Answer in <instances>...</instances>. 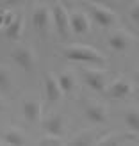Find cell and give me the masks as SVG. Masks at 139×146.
I'll return each instance as SVG.
<instances>
[{"label": "cell", "mask_w": 139, "mask_h": 146, "mask_svg": "<svg viewBox=\"0 0 139 146\" xmlns=\"http://www.w3.org/2000/svg\"><path fill=\"white\" fill-rule=\"evenodd\" d=\"M38 144H41V146H63V144H66L59 135H50V134H47V137L45 139H41V141H38Z\"/></svg>", "instance_id": "19"}, {"label": "cell", "mask_w": 139, "mask_h": 146, "mask_svg": "<svg viewBox=\"0 0 139 146\" xmlns=\"http://www.w3.org/2000/svg\"><path fill=\"white\" fill-rule=\"evenodd\" d=\"M136 75H137V78H139V64H137V71H136Z\"/></svg>", "instance_id": "26"}, {"label": "cell", "mask_w": 139, "mask_h": 146, "mask_svg": "<svg viewBox=\"0 0 139 146\" xmlns=\"http://www.w3.org/2000/svg\"><path fill=\"white\" fill-rule=\"evenodd\" d=\"M107 43H109V46H111L114 52L125 54L127 50L132 46L134 38L128 32H125V31H116V32H112L111 36H109V41Z\"/></svg>", "instance_id": "7"}, {"label": "cell", "mask_w": 139, "mask_h": 146, "mask_svg": "<svg viewBox=\"0 0 139 146\" xmlns=\"http://www.w3.org/2000/svg\"><path fill=\"white\" fill-rule=\"evenodd\" d=\"M21 32H23V16L18 14V16H14V20L9 25H5V38L16 41V39H20Z\"/></svg>", "instance_id": "15"}, {"label": "cell", "mask_w": 139, "mask_h": 146, "mask_svg": "<svg viewBox=\"0 0 139 146\" xmlns=\"http://www.w3.org/2000/svg\"><path fill=\"white\" fill-rule=\"evenodd\" d=\"M125 123H127L130 132L139 134V109H136V107L128 109L125 112Z\"/></svg>", "instance_id": "17"}, {"label": "cell", "mask_w": 139, "mask_h": 146, "mask_svg": "<svg viewBox=\"0 0 139 146\" xmlns=\"http://www.w3.org/2000/svg\"><path fill=\"white\" fill-rule=\"evenodd\" d=\"M71 144H77V146H82V144H96V141H93L91 139V134L89 132H80L75 139L71 141Z\"/></svg>", "instance_id": "20"}, {"label": "cell", "mask_w": 139, "mask_h": 146, "mask_svg": "<svg viewBox=\"0 0 139 146\" xmlns=\"http://www.w3.org/2000/svg\"><path fill=\"white\" fill-rule=\"evenodd\" d=\"M52 21L55 25V31L59 32L61 38H68L70 34V14L63 7V4H55L52 11Z\"/></svg>", "instance_id": "6"}, {"label": "cell", "mask_w": 139, "mask_h": 146, "mask_svg": "<svg viewBox=\"0 0 139 146\" xmlns=\"http://www.w3.org/2000/svg\"><path fill=\"white\" fill-rule=\"evenodd\" d=\"M57 80H59V86H61L63 94H70L73 89H75V78H73L71 73L63 71V73L57 75Z\"/></svg>", "instance_id": "16"}, {"label": "cell", "mask_w": 139, "mask_h": 146, "mask_svg": "<svg viewBox=\"0 0 139 146\" xmlns=\"http://www.w3.org/2000/svg\"><path fill=\"white\" fill-rule=\"evenodd\" d=\"M4 109H5V104H4V100H2V98H0V112H2V111H4Z\"/></svg>", "instance_id": "24"}, {"label": "cell", "mask_w": 139, "mask_h": 146, "mask_svg": "<svg viewBox=\"0 0 139 146\" xmlns=\"http://www.w3.org/2000/svg\"><path fill=\"white\" fill-rule=\"evenodd\" d=\"M45 93H47V100L48 102H59L63 96V91H61V86H59V80L54 73H45Z\"/></svg>", "instance_id": "10"}, {"label": "cell", "mask_w": 139, "mask_h": 146, "mask_svg": "<svg viewBox=\"0 0 139 146\" xmlns=\"http://www.w3.org/2000/svg\"><path fill=\"white\" fill-rule=\"evenodd\" d=\"M84 116L87 121L94 123V125H104L109 119V112L102 104H89L84 109Z\"/></svg>", "instance_id": "9"}, {"label": "cell", "mask_w": 139, "mask_h": 146, "mask_svg": "<svg viewBox=\"0 0 139 146\" xmlns=\"http://www.w3.org/2000/svg\"><path fill=\"white\" fill-rule=\"evenodd\" d=\"M128 16H130V20H132V23H136L139 27V0H136V2L130 5Z\"/></svg>", "instance_id": "21"}, {"label": "cell", "mask_w": 139, "mask_h": 146, "mask_svg": "<svg viewBox=\"0 0 139 146\" xmlns=\"http://www.w3.org/2000/svg\"><path fill=\"white\" fill-rule=\"evenodd\" d=\"M21 112H23V118H25L29 123H38V121L41 119V114H43V105H41V102L34 100V98L25 100Z\"/></svg>", "instance_id": "11"}, {"label": "cell", "mask_w": 139, "mask_h": 146, "mask_svg": "<svg viewBox=\"0 0 139 146\" xmlns=\"http://www.w3.org/2000/svg\"><path fill=\"white\" fill-rule=\"evenodd\" d=\"M130 93H132V86H130V82H127L125 78H116L107 89V94L111 98H116V100L127 98Z\"/></svg>", "instance_id": "12"}, {"label": "cell", "mask_w": 139, "mask_h": 146, "mask_svg": "<svg viewBox=\"0 0 139 146\" xmlns=\"http://www.w3.org/2000/svg\"><path fill=\"white\" fill-rule=\"evenodd\" d=\"M87 7V13H89V16L93 18L94 23H98L100 27H104V29H109V27H112L116 23V14L109 9V7L105 5H102V4H96V2H87L86 4Z\"/></svg>", "instance_id": "2"}, {"label": "cell", "mask_w": 139, "mask_h": 146, "mask_svg": "<svg viewBox=\"0 0 139 146\" xmlns=\"http://www.w3.org/2000/svg\"><path fill=\"white\" fill-rule=\"evenodd\" d=\"M7 5H18V4H23L25 0H5Z\"/></svg>", "instance_id": "23"}, {"label": "cell", "mask_w": 139, "mask_h": 146, "mask_svg": "<svg viewBox=\"0 0 139 146\" xmlns=\"http://www.w3.org/2000/svg\"><path fill=\"white\" fill-rule=\"evenodd\" d=\"M137 94H139V89H137Z\"/></svg>", "instance_id": "27"}, {"label": "cell", "mask_w": 139, "mask_h": 146, "mask_svg": "<svg viewBox=\"0 0 139 146\" xmlns=\"http://www.w3.org/2000/svg\"><path fill=\"white\" fill-rule=\"evenodd\" d=\"M2 143L4 144H9V146H25L29 144L27 135L18 128H9L2 134Z\"/></svg>", "instance_id": "14"}, {"label": "cell", "mask_w": 139, "mask_h": 146, "mask_svg": "<svg viewBox=\"0 0 139 146\" xmlns=\"http://www.w3.org/2000/svg\"><path fill=\"white\" fill-rule=\"evenodd\" d=\"M31 20H32V25H34L36 31L41 32V34H47L48 29H50V23H52V11L47 5H38L32 11Z\"/></svg>", "instance_id": "5"}, {"label": "cell", "mask_w": 139, "mask_h": 146, "mask_svg": "<svg viewBox=\"0 0 139 146\" xmlns=\"http://www.w3.org/2000/svg\"><path fill=\"white\" fill-rule=\"evenodd\" d=\"M13 20H14L13 13H9V11H7V13H4V25H9Z\"/></svg>", "instance_id": "22"}, {"label": "cell", "mask_w": 139, "mask_h": 146, "mask_svg": "<svg viewBox=\"0 0 139 146\" xmlns=\"http://www.w3.org/2000/svg\"><path fill=\"white\" fill-rule=\"evenodd\" d=\"M89 16L84 13V11H73L70 14V29L73 34L77 36H82V34H87L89 32Z\"/></svg>", "instance_id": "8"}, {"label": "cell", "mask_w": 139, "mask_h": 146, "mask_svg": "<svg viewBox=\"0 0 139 146\" xmlns=\"http://www.w3.org/2000/svg\"><path fill=\"white\" fill-rule=\"evenodd\" d=\"M43 128H45V132L50 134V135H63L64 134V118L59 114H54V116H48L47 119H43Z\"/></svg>", "instance_id": "13"}, {"label": "cell", "mask_w": 139, "mask_h": 146, "mask_svg": "<svg viewBox=\"0 0 139 146\" xmlns=\"http://www.w3.org/2000/svg\"><path fill=\"white\" fill-rule=\"evenodd\" d=\"M63 55L70 61L75 62H86V64H94V66H104L107 62L105 57L98 50L87 45H70L63 50Z\"/></svg>", "instance_id": "1"}, {"label": "cell", "mask_w": 139, "mask_h": 146, "mask_svg": "<svg viewBox=\"0 0 139 146\" xmlns=\"http://www.w3.org/2000/svg\"><path fill=\"white\" fill-rule=\"evenodd\" d=\"M11 59L14 61L16 66H20L23 71H32L34 70V64H36V57L31 46L27 45H18L13 48L11 52Z\"/></svg>", "instance_id": "3"}, {"label": "cell", "mask_w": 139, "mask_h": 146, "mask_svg": "<svg viewBox=\"0 0 139 146\" xmlns=\"http://www.w3.org/2000/svg\"><path fill=\"white\" fill-rule=\"evenodd\" d=\"M2 25H4V13L0 11V27H2Z\"/></svg>", "instance_id": "25"}, {"label": "cell", "mask_w": 139, "mask_h": 146, "mask_svg": "<svg viewBox=\"0 0 139 146\" xmlns=\"http://www.w3.org/2000/svg\"><path fill=\"white\" fill-rule=\"evenodd\" d=\"M82 77H84L86 86L89 87L91 91H94V93H104V91H105V87H107V78H105V73L102 71V70L84 68V70H82Z\"/></svg>", "instance_id": "4"}, {"label": "cell", "mask_w": 139, "mask_h": 146, "mask_svg": "<svg viewBox=\"0 0 139 146\" xmlns=\"http://www.w3.org/2000/svg\"><path fill=\"white\" fill-rule=\"evenodd\" d=\"M11 87H13V73L7 66L0 64V91L5 93V91H9Z\"/></svg>", "instance_id": "18"}]
</instances>
